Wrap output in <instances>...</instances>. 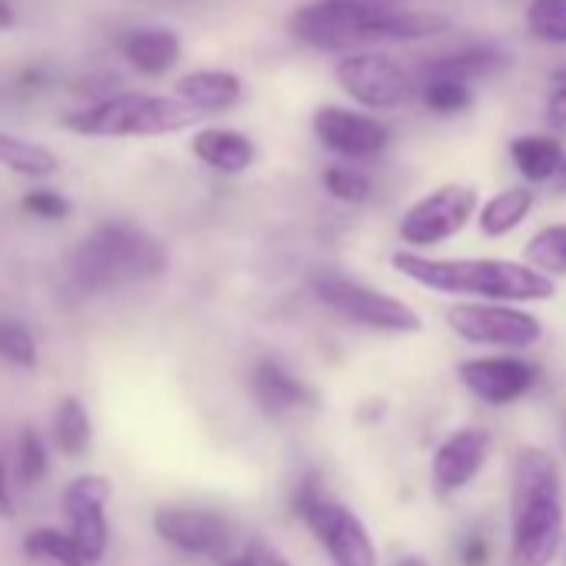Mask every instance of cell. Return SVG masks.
<instances>
[{"label": "cell", "instance_id": "d6986e66", "mask_svg": "<svg viewBox=\"0 0 566 566\" xmlns=\"http://www.w3.org/2000/svg\"><path fill=\"white\" fill-rule=\"evenodd\" d=\"M193 157L217 174H243L256 160V144L230 127H203L190 140Z\"/></svg>", "mask_w": 566, "mask_h": 566}, {"label": "cell", "instance_id": "7c38bea8", "mask_svg": "<svg viewBox=\"0 0 566 566\" xmlns=\"http://www.w3.org/2000/svg\"><path fill=\"white\" fill-rule=\"evenodd\" d=\"M111 493H114V486L101 473H81L61 493V506L71 523V536L77 539V546L91 566H97L111 546V523H107Z\"/></svg>", "mask_w": 566, "mask_h": 566}, {"label": "cell", "instance_id": "cb8c5ba5", "mask_svg": "<svg viewBox=\"0 0 566 566\" xmlns=\"http://www.w3.org/2000/svg\"><path fill=\"white\" fill-rule=\"evenodd\" d=\"M54 443L64 457H84L94 447V423L81 397H64L54 410Z\"/></svg>", "mask_w": 566, "mask_h": 566}, {"label": "cell", "instance_id": "8d00e7d4", "mask_svg": "<svg viewBox=\"0 0 566 566\" xmlns=\"http://www.w3.org/2000/svg\"><path fill=\"white\" fill-rule=\"evenodd\" d=\"M14 11H11V4H4V0H0V31H11L14 28Z\"/></svg>", "mask_w": 566, "mask_h": 566}, {"label": "cell", "instance_id": "52a82bcc", "mask_svg": "<svg viewBox=\"0 0 566 566\" xmlns=\"http://www.w3.org/2000/svg\"><path fill=\"white\" fill-rule=\"evenodd\" d=\"M314 291L331 311H337L340 317H347L360 327L384 331V334H417L423 327L420 314L410 304H403L384 291H374L367 283L350 280L344 273H321L314 280Z\"/></svg>", "mask_w": 566, "mask_h": 566}, {"label": "cell", "instance_id": "3957f363", "mask_svg": "<svg viewBox=\"0 0 566 566\" xmlns=\"http://www.w3.org/2000/svg\"><path fill=\"white\" fill-rule=\"evenodd\" d=\"M510 536V566H549L563 543V480L539 447H523L513 460Z\"/></svg>", "mask_w": 566, "mask_h": 566}, {"label": "cell", "instance_id": "4316f807", "mask_svg": "<svg viewBox=\"0 0 566 566\" xmlns=\"http://www.w3.org/2000/svg\"><path fill=\"white\" fill-rule=\"evenodd\" d=\"M417 97L423 101L427 111H433L440 117H453V114H463V111L473 107V87L470 84H460V81H450V77H430V74H423Z\"/></svg>", "mask_w": 566, "mask_h": 566}, {"label": "cell", "instance_id": "9a60e30c", "mask_svg": "<svg viewBox=\"0 0 566 566\" xmlns=\"http://www.w3.org/2000/svg\"><path fill=\"white\" fill-rule=\"evenodd\" d=\"M490 457V433L480 427H460L453 430L437 450H433V483L440 493L463 490L486 463Z\"/></svg>", "mask_w": 566, "mask_h": 566}, {"label": "cell", "instance_id": "60d3db41", "mask_svg": "<svg viewBox=\"0 0 566 566\" xmlns=\"http://www.w3.org/2000/svg\"><path fill=\"white\" fill-rule=\"evenodd\" d=\"M377 4H387V0H377Z\"/></svg>", "mask_w": 566, "mask_h": 566}, {"label": "cell", "instance_id": "e0dca14e", "mask_svg": "<svg viewBox=\"0 0 566 566\" xmlns=\"http://www.w3.org/2000/svg\"><path fill=\"white\" fill-rule=\"evenodd\" d=\"M253 400L266 417H283L314 403V390L276 360H260L253 370Z\"/></svg>", "mask_w": 566, "mask_h": 566}, {"label": "cell", "instance_id": "8992f818", "mask_svg": "<svg viewBox=\"0 0 566 566\" xmlns=\"http://www.w3.org/2000/svg\"><path fill=\"white\" fill-rule=\"evenodd\" d=\"M294 510L311 526L317 543L327 549L334 566H377V546L364 526V520L334 500L321 476H307L294 493Z\"/></svg>", "mask_w": 566, "mask_h": 566}, {"label": "cell", "instance_id": "f1b7e54d", "mask_svg": "<svg viewBox=\"0 0 566 566\" xmlns=\"http://www.w3.org/2000/svg\"><path fill=\"white\" fill-rule=\"evenodd\" d=\"M526 31L543 44H566V0H530L526 11Z\"/></svg>", "mask_w": 566, "mask_h": 566}, {"label": "cell", "instance_id": "ba28073f", "mask_svg": "<svg viewBox=\"0 0 566 566\" xmlns=\"http://www.w3.org/2000/svg\"><path fill=\"white\" fill-rule=\"evenodd\" d=\"M340 91L367 111H397L420 91L417 77L384 51H354L337 61Z\"/></svg>", "mask_w": 566, "mask_h": 566}, {"label": "cell", "instance_id": "5b68a950", "mask_svg": "<svg viewBox=\"0 0 566 566\" xmlns=\"http://www.w3.org/2000/svg\"><path fill=\"white\" fill-rule=\"evenodd\" d=\"M200 114L180 97L111 94L81 111L64 114V127L81 137H167L193 127Z\"/></svg>", "mask_w": 566, "mask_h": 566}, {"label": "cell", "instance_id": "277c9868", "mask_svg": "<svg viewBox=\"0 0 566 566\" xmlns=\"http://www.w3.org/2000/svg\"><path fill=\"white\" fill-rule=\"evenodd\" d=\"M164 270L167 247L130 220L97 223L67 256V276L81 294H107L160 276Z\"/></svg>", "mask_w": 566, "mask_h": 566}, {"label": "cell", "instance_id": "74e56055", "mask_svg": "<svg viewBox=\"0 0 566 566\" xmlns=\"http://www.w3.org/2000/svg\"><path fill=\"white\" fill-rule=\"evenodd\" d=\"M553 184H556V190H563V193H566V157H563L559 174H556V180H553Z\"/></svg>", "mask_w": 566, "mask_h": 566}, {"label": "cell", "instance_id": "5bb4252c", "mask_svg": "<svg viewBox=\"0 0 566 566\" xmlns=\"http://www.w3.org/2000/svg\"><path fill=\"white\" fill-rule=\"evenodd\" d=\"M460 384L490 407H506L536 387V367L523 357H473L457 367Z\"/></svg>", "mask_w": 566, "mask_h": 566}, {"label": "cell", "instance_id": "7a4b0ae2", "mask_svg": "<svg viewBox=\"0 0 566 566\" xmlns=\"http://www.w3.org/2000/svg\"><path fill=\"white\" fill-rule=\"evenodd\" d=\"M394 266L427 291L450 294V297H483V304H526V301H549L556 294V283L549 276L516 260H496V256L443 260L413 250H397Z\"/></svg>", "mask_w": 566, "mask_h": 566}, {"label": "cell", "instance_id": "836d02e7", "mask_svg": "<svg viewBox=\"0 0 566 566\" xmlns=\"http://www.w3.org/2000/svg\"><path fill=\"white\" fill-rule=\"evenodd\" d=\"M243 556H247V563H250V566H291V559H287V556H283L273 543L260 539V536H253V539L247 543Z\"/></svg>", "mask_w": 566, "mask_h": 566}, {"label": "cell", "instance_id": "f35d334b", "mask_svg": "<svg viewBox=\"0 0 566 566\" xmlns=\"http://www.w3.org/2000/svg\"><path fill=\"white\" fill-rule=\"evenodd\" d=\"M397 566H430V563H427L423 556H417V553H413V556H403V559H400Z\"/></svg>", "mask_w": 566, "mask_h": 566}, {"label": "cell", "instance_id": "e575fe53", "mask_svg": "<svg viewBox=\"0 0 566 566\" xmlns=\"http://www.w3.org/2000/svg\"><path fill=\"white\" fill-rule=\"evenodd\" d=\"M463 563L467 566H483L486 563V543H483V536H470L463 543Z\"/></svg>", "mask_w": 566, "mask_h": 566}, {"label": "cell", "instance_id": "f546056e", "mask_svg": "<svg viewBox=\"0 0 566 566\" xmlns=\"http://www.w3.org/2000/svg\"><path fill=\"white\" fill-rule=\"evenodd\" d=\"M324 190L340 203H364L374 193V180L354 164H334L324 170Z\"/></svg>", "mask_w": 566, "mask_h": 566}, {"label": "cell", "instance_id": "4fadbf2b", "mask_svg": "<svg viewBox=\"0 0 566 566\" xmlns=\"http://www.w3.org/2000/svg\"><path fill=\"white\" fill-rule=\"evenodd\" d=\"M314 137L337 157L347 160H367L384 154L394 144V130L377 120L374 114L364 111H350V107H337V104H324L314 111L311 117Z\"/></svg>", "mask_w": 566, "mask_h": 566}, {"label": "cell", "instance_id": "44dd1931", "mask_svg": "<svg viewBox=\"0 0 566 566\" xmlns=\"http://www.w3.org/2000/svg\"><path fill=\"white\" fill-rule=\"evenodd\" d=\"M510 157H513V167L520 170V177L526 184H549L556 180L559 174V164H563V144L559 137H549V134H523L510 144Z\"/></svg>", "mask_w": 566, "mask_h": 566}, {"label": "cell", "instance_id": "d6a6232c", "mask_svg": "<svg viewBox=\"0 0 566 566\" xmlns=\"http://www.w3.org/2000/svg\"><path fill=\"white\" fill-rule=\"evenodd\" d=\"M543 120L553 130V137H566V84H553L543 107Z\"/></svg>", "mask_w": 566, "mask_h": 566}, {"label": "cell", "instance_id": "d590c367", "mask_svg": "<svg viewBox=\"0 0 566 566\" xmlns=\"http://www.w3.org/2000/svg\"><path fill=\"white\" fill-rule=\"evenodd\" d=\"M0 516H11V483H8L4 457H0Z\"/></svg>", "mask_w": 566, "mask_h": 566}, {"label": "cell", "instance_id": "30bf717a", "mask_svg": "<svg viewBox=\"0 0 566 566\" xmlns=\"http://www.w3.org/2000/svg\"><path fill=\"white\" fill-rule=\"evenodd\" d=\"M447 324L457 337L476 347L523 350L543 337V324L510 304H453L447 311Z\"/></svg>", "mask_w": 566, "mask_h": 566}, {"label": "cell", "instance_id": "6da1fadb", "mask_svg": "<svg viewBox=\"0 0 566 566\" xmlns=\"http://www.w3.org/2000/svg\"><path fill=\"white\" fill-rule=\"evenodd\" d=\"M291 34L317 54H354L360 44L437 41L450 31L443 14L397 11L377 0H307L291 14Z\"/></svg>", "mask_w": 566, "mask_h": 566}, {"label": "cell", "instance_id": "ab89813d", "mask_svg": "<svg viewBox=\"0 0 566 566\" xmlns=\"http://www.w3.org/2000/svg\"><path fill=\"white\" fill-rule=\"evenodd\" d=\"M220 566H250V563H247V556L240 553V556H227V559H220Z\"/></svg>", "mask_w": 566, "mask_h": 566}, {"label": "cell", "instance_id": "603a6c76", "mask_svg": "<svg viewBox=\"0 0 566 566\" xmlns=\"http://www.w3.org/2000/svg\"><path fill=\"white\" fill-rule=\"evenodd\" d=\"M533 203H536V197L530 187H506L480 207L476 223L486 237H506L530 217Z\"/></svg>", "mask_w": 566, "mask_h": 566}, {"label": "cell", "instance_id": "1f68e13d", "mask_svg": "<svg viewBox=\"0 0 566 566\" xmlns=\"http://www.w3.org/2000/svg\"><path fill=\"white\" fill-rule=\"evenodd\" d=\"M21 207H24V213L38 217V220H51V223L67 220L71 210H74V203H71L61 190H51V187H41V190L24 193Z\"/></svg>", "mask_w": 566, "mask_h": 566}, {"label": "cell", "instance_id": "d4e9b609", "mask_svg": "<svg viewBox=\"0 0 566 566\" xmlns=\"http://www.w3.org/2000/svg\"><path fill=\"white\" fill-rule=\"evenodd\" d=\"M24 553L34 559H48L54 566H91L77 546V539L71 536V530H57V526H38L24 536Z\"/></svg>", "mask_w": 566, "mask_h": 566}, {"label": "cell", "instance_id": "ac0fdd59", "mask_svg": "<svg viewBox=\"0 0 566 566\" xmlns=\"http://www.w3.org/2000/svg\"><path fill=\"white\" fill-rule=\"evenodd\" d=\"M174 94L200 117L223 114L243 101V81L233 71H190L174 84Z\"/></svg>", "mask_w": 566, "mask_h": 566}, {"label": "cell", "instance_id": "8fae6325", "mask_svg": "<svg viewBox=\"0 0 566 566\" xmlns=\"http://www.w3.org/2000/svg\"><path fill=\"white\" fill-rule=\"evenodd\" d=\"M154 533L190 553V556H210V559H227L237 526L230 516L220 510H203V506H160L154 513Z\"/></svg>", "mask_w": 566, "mask_h": 566}, {"label": "cell", "instance_id": "2e32d148", "mask_svg": "<svg viewBox=\"0 0 566 566\" xmlns=\"http://www.w3.org/2000/svg\"><path fill=\"white\" fill-rule=\"evenodd\" d=\"M124 61L144 77H164L184 57V41L170 28H137L120 41Z\"/></svg>", "mask_w": 566, "mask_h": 566}, {"label": "cell", "instance_id": "4dcf8cb0", "mask_svg": "<svg viewBox=\"0 0 566 566\" xmlns=\"http://www.w3.org/2000/svg\"><path fill=\"white\" fill-rule=\"evenodd\" d=\"M0 360H8L11 367L34 370L41 360L34 334L21 321H0Z\"/></svg>", "mask_w": 566, "mask_h": 566}, {"label": "cell", "instance_id": "ffe728a7", "mask_svg": "<svg viewBox=\"0 0 566 566\" xmlns=\"http://www.w3.org/2000/svg\"><path fill=\"white\" fill-rule=\"evenodd\" d=\"M510 67V54L496 44H467L457 51H447L427 64L430 77H450L460 84H476L486 77H496Z\"/></svg>", "mask_w": 566, "mask_h": 566}, {"label": "cell", "instance_id": "9c48e42d", "mask_svg": "<svg viewBox=\"0 0 566 566\" xmlns=\"http://www.w3.org/2000/svg\"><path fill=\"white\" fill-rule=\"evenodd\" d=\"M480 213V197L470 184H443L410 203L400 217V237L413 247H433L457 237L470 217Z\"/></svg>", "mask_w": 566, "mask_h": 566}, {"label": "cell", "instance_id": "7402d4cb", "mask_svg": "<svg viewBox=\"0 0 566 566\" xmlns=\"http://www.w3.org/2000/svg\"><path fill=\"white\" fill-rule=\"evenodd\" d=\"M0 167H8L11 174H21V177L44 180L61 170V157L38 140L0 130Z\"/></svg>", "mask_w": 566, "mask_h": 566}, {"label": "cell", "instance_id": "484cf974", "mask_svg": "<svg viewBox=\"0 0 566 566\" xmlns=\"http://www.w3.org/2000/svg\"><path fill=\"white\" fill-rule=\"evenodd\" d=\"M526 266L539 270L543 276H563L566 273V223H549L536 230L523 247Z\"/></svg>", "mask_w": 566, "mask_h": 566}, {"label": "cell", "instance_id": "83f0119b", "mask_svg": "<svg viewBox=\"0 0 566 566\" xmlns=\"http://www.w3.org/2000/svg\"><path fill=\"white\" fill-rule=\"evenodd\" d=\"M51 470V457H48V443L41 437L38 427H24L18 437V450H14V473L21 480V486H38Z\"/></svg>", "mask_w": 566, "mask_h": 566}]
</instances>
